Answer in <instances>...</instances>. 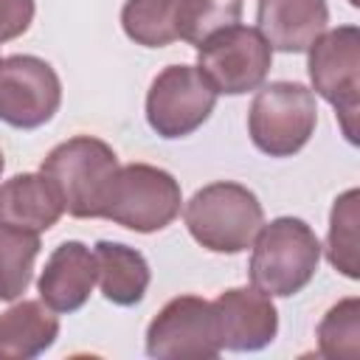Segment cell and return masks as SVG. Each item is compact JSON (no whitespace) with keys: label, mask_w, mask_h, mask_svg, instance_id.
<instances>
[{"label":"cell","mask_w":360,"mask_h":360,"mask_svg":"<svg viewBox=\"0 0 360 360\" xmlns=\"http://www.w3.org/2000/svg\"><path fill=\"white\" fill-rule=\"evenodd\" d=\"M62 104V82L39 56L0 59V121L14 129L48 124Z\"/></svg>","instance_id":"10"},{"label":"cell","mask_w":360,"mask_h":360,"mask_svg":"<svg viewBox=\"0 0 360 360\" xmlns=\"http://www.w3.org/2000/svg\"><path fill=\"white\" fill-rule=\"evenodd\" d=\"M96 287V256L79 242H62L45 262V270L37 281L39 301H45L53 312H76L87 304Z\"/></svg>","instance_id":"12"},{"label":"cell","mask_w":360,"mask_h":360,"mask_svg":"<svg viewBox=\"0 0 360 360\" xmlns=\"http://www.w3.org/2000/svg\"><path fill=\"white\" fill-rule=\"evenodd\" d=\"M217 96L197 65H169L146 93V121L160 138H186L208 121Z\"/></svg>","instance_id":"8"},{"label":"cell","mask_w":360,"mask_h":360,"mask_svg":"<svg viewBox=\"0 0 360 360\" xmlns=\"http://www.w3.org/2000/svg\"><path fill=\"white\" fill-rule=\"evenodd\" d=\"M214 312L219 326V343L228 352H259L273 343L278 332V312L256 287H231L217 295Z\"/></svg>","instance_id":"11"},{"label":"cell","mask_w":360,"mask_h":360,"mask_svg":"<svg viewBox=\"0 0 360 360\" xmlns=\"http://www.w3.org/2000/svg\"><path fill=\"white\" fill-rule=\"evenodd\" d=\"M259 34L273 51L304 53L329 25L326 0H259Z\"/></svg>","instance_id":"13"},{"label":"cell","mask_w":360,"mask_h":360,"mask_svg":"<svg viewBox=\"0 0 360 360\" xmlns=\"http://www.w3.org/2000/svg\"><path fill=\"white\" fill-rule=\"evenodd\" d=\"M180 0H127L121 8L124 34L143 48H163L177 39Z\"/></svg>","instance_id":"18"},{"label":"cell","mask_w":360,"mask_h":360,"mask_svg":"<svg viewBox=\"0 0 360 360\" xmlns=\"http://www.w3.org/2000/svg\"><path fill=\"white\" fill-rule=\"evenodd\" d=\"M93 256H96V281L110 304L135 307L143 301L152 273L146 259L135 248L101 239L93 248Z\"/></svg>","instance_id":"15"},{"label":"cell","mask_w":360,"mask_h":360,"mask_svg":"<svg viewBox=\"0 0 360 360\" xmlns=\"http://www.w3.org/2000/svg\"><path fill=\"white\" fill-rule=\"evenodd\" d=\"M321 242L298 217H278L259 228L250 256V284L264 295H295L318 273Z\"/></svg>","instance_id":"1"},{"label":"cell","mask_w":360,"mask_h":360,"mask_svg":"<svg viewBox=\"0 0 360 360\" xmlns=\"http://www.w3.org/2000/svg\"><path fill=\"white\" fill-rule=\"evenodd\" d=\"M239 17H242V0H180L177 39L188 45H200L211 34L236 25Z\"/></svg>","instance_id":"20"},{"label":"cell","mask_w":360,"mask_h":360,"mask_svg":"<svg viewBox=\"0 0 360 360\" xmlns=\"http://www.w3.org/2000/svg\"><path fill=\"white\" fill-rule=\"evenodd\" d=\"M318 352L332 360H354L360 354V301H338L318 323Z\"/></svg>","instance_id":"21"},{"label":"cell","mask_w":360,"mask_h":360,"mask_svg":"<svg viewBox=\"0 0 360 360\" xmlns=\"http://www.w3.org/2000/svg\"><path fill=\"white\" fill-rule=\"evenodd\" d=\"M219 352L214 304L200 295L172 298L146 329V354L158 360H208Z\"/></svg>","instance_id":"9"},{"label":"cell","mask_w":360,"mask_h":360,"mask_svg":"<svg viewBox=\"0 0 360 360\" xmlns=\"http://www.w3.org/2000/svg\"><path fill=\"white\" fill-rule=\"evenodd\" d=\"M62 214V197L42 172L14 174L6 183H0V222L42 233L53 228Z\"/></svg>","instance_id":"14"},{"label":"cell","mask_w":360,"mask_h":360,"mask_svg":"<svg viewBox=\"0 0 360 360\" xmlns=\"http://www.w3.org/2000/svg\"><path fill=\"white\" fill-rule=\"evenodd\" d=\"M115 172L118 158L112 146L90 135H76L53 146L42 160V174L56 186L65 211L76 219L101 217Z\"/></svg>","instance_id":"3"},{"label":"cell","mask_w":360,"mask_h":360,"mask_svg":"<svg viewBox=\"0 0 360 360\" xmlns=\"http://www.w3.org/2000/svg\"><path fill=\"white\" fill-rule=\"evenodd\" d=\"M273 62L267 39L248 25H228L197 45V68L217 93L242 96L262 87Z\"/></svg>","instance_id":"7"},{"label":"cell","mask_w":360,"mask_h":360,"mask_svg":"<svg viewBox=\"0 0 360 360\" xmlns=\"http://www.w3.org/2000/svg\"><path fill=\"white\" fill-rule=\"evenodd\" d=\"M357 208H360V191L349 188L343 191L329 214V233H326V259L335 270H340L346 278L360 276L357 264Z\"/></svg>","instance_id":"19"},{"label":"cell","mask_w":360,"mask_h":360,"mask_svg":"<svg viewBox=\"0 0 360 360\" xmlns=\"http://www.w3.org/2000/svg\"><path fill=\"white\" fill-rule=\"evenodd\" d=\"M183 219L197 245L214 253H242L264 225V211L248 186L217 180L194 191Z\"/></svg>","instance_id":"2"},{"label":"cell","mask_w":360,"mask_h":360,"mask_svg":"<svg viewBox=\"0 0 360 360\" xmlns=\"http://www.w3.org/2000/svg\"><path fill=\"white\" fill-rule=\"evenodd\" d=\"M309 82L312 90L338 110L346 138L357 141V107H360V28L338 25L323 31L309 48Z\"/></svg>","instance_id":"6"},{"label":"cell","mask_w":360,"mask_h":360,"mask_svg":"<svg viewBox=\"0 0 360 360\" xmlns=\"http://www.w3.org/2000/svg\"><path fill=\"white\" fill-rule=\"evenodd\" d=\"M3 166H6V160H3V152H0V174H3Z\"/></svg>","instance_id":"23"},{"label":"cell","mask_w":360,"mask_h":360,"mask_svg":"<svg viewBox=\"0 0 360 360\" xmlns=\"http://www.w3.org/2000/svg\"><path fill=\"white\" fill-rule=\"evenodd\" d=\"M180 183L158 166L129 163L118 166L104 197L101 219H112L138 233H152L174 222L180 214Z\"/></svg>","instance_id":"5"},{"label":"cell","mask_w":360,"mask_h":360,"mask_svg":"<svg viewBox=\"0 0 360 360\" xmlns=\"http://www.w3.org/2000/svg\"><path fill=\"white\" fill-rule=\"evenodd\" d=\"M318 124L315 93L298 82H270L256 90L248 132L259 152L270 158H290L307 146Z\"/></svg>","instance_id":"4"},{"label":"cell","mask_w":360,"mask_h":360,"mask_svg":"<svg viewBox=\"0 0 360 360\" xmlns=\"http://www.w3.org/2000/svg\"><path fill=\"white\" fill-rule=\"evenodd\" d=\"M34 20V0H0V42L17 39Z\"/></svg>","instance_id":"22"},{"label":"cell","mask_w":360,"mask_h":360,"mask_svg":"<svg viewBox=\"0 0 360 360\" xmlns=\"http://www.w3.org/2000/svg\"><path fill=\"white\" fill-rule=\"evenodd\" d=\"M39 256V233L0 222V301L20 298Z\"/></svg>","instance_id":"17"},{"label":"cell","mask_w":360,"mask_h":360,"mask_svg":"<svg viewBox=\"0 0 360 360\" xmlns=\"http://www.w3.org/2000/svg\"><path fill=\"white\" fill-rule=\"evenodd\" d=\"M59 338V318L45 301H20L0 315V357L28 360Z\"/></svg>","instance_id":"16"}]
</instances>
